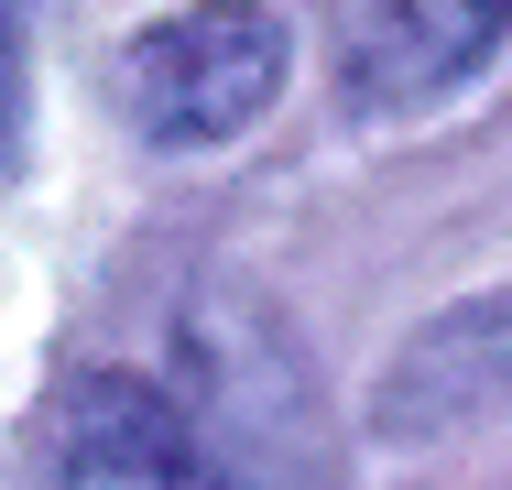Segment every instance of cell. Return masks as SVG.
Returning a JSON list of instances; mask_svg holds the SVG:
<instances>
[{"label": "cell", "mask_w": 512, "mask_h": 490, "mask_svg": "<svg viewBox=\"0 0 512 490\" xmlns=\"http://www.w3.org/2000/svg\"><path fill=\"white\" fill-rule=\"evenodd\" d=\"M284 88V22L251 0H207L175 11L164 33H142L120 55V98L153 142H229L240 120H262Z\"/></svg>", "instance_id": "1"}, {"label": "cell", "mask_w": 512, "mask_h": 490, "mask_svg": "<svg viewBox=\"0 0 512 490\" xmlns=\"http://www.w3.org/2000/svg\"><path fill=\"white\" fill-rule=\"evenodd\" d=\"M502 22H512V0H327L338 77H349V98H371V109L469 77L502 44Z\"/></svg>", "instance_id": "2"}, {"label": "cell", "mask_w": 512, "mask_h": 490, "mask_svg": "<svg viewBox=\"0 0 512 490\" xmlns=\"http://www.w3.org/2000/svg\"><path fill=\"white\" fill-rule=\"evenodd\" d=\"M66 490H240V480L186 436V414L153 382L99 371L66 403Z\"/></svg>", "instance_id": "3"}, {"label": "cell", "mask_w": 512, "mask_h": 490, "mask_svg": "<svg viewBox=\"0 0 512 490\" xmlns=\"http://www.w3.org/2000/svg\"><path fill=\"white\" fill-rule=\"evenodd\" d=\"M22 22H33V0H0V142L22 120Z\"/></svg>", "instance_id": "4"}]
</instances>
